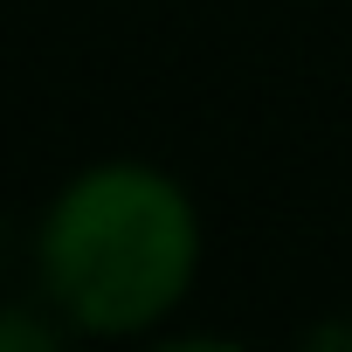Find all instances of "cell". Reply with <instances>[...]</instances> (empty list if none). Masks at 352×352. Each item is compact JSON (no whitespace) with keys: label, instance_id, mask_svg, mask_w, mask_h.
Masks as SVG:
<instances>
[{"label":"cell","instance_id":"cell-2","mask_svg":"<svg viewBox=\"0 0 352 352\" xmlns=\"http://www.w3.org/2000/svg\"><path fill=\"white\" fill-rule=\"evenodd\" d=\"M63 338H76L63 324V311L49 304H0V352H56Z\"/></svg>","mask_w":352,"mask_h":352},{"label":"cell","instance_id":"cell-1","mask_svg":"<svg viewBox=\"0 0 352 352\" xmlns=\"http://www.w3.org/2000/svg\"><path fill=\"white\" fill-rule=\"evenodd\" d=\"M208 228L152 159H97L56 187L35 228L42 297L76 338H145L194 297Z\"/></svg>","mask_w":352,"mask_h":352}]
</instances>
